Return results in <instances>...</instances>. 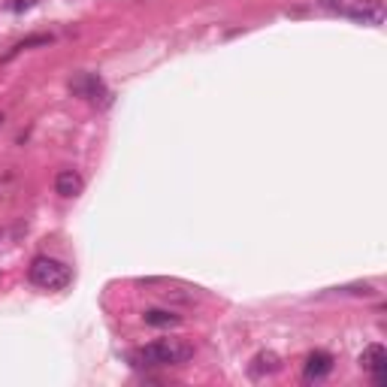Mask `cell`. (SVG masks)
Returning a JSON list of instances; mask_svg holds the SVG:
<instances>
[{"label":"cell","instance_id":"1","mask_svg":"<svg viewBox=\"0 0 387 387\" xmlns=\"http://www.w3.org/2000/svg\"><path fill=\"white\" fill-rule=\"evenodd\" d=\"M191 357H194V345L179 339H161L139 351H130V363L134 366H182Z\"/></svg>","mask_w":387,"mask_h":387},{"label":"cell","instance_id":"2","mask_svg":"<svg viewBox=\"0 0 387 387\" xmlns=\"http://www.w3.org/2000/svg\"><path fill=\"white\" fill-rule=\"evenodd\" d=\"M30 285L43 287V291H64L70 282H73V273L67 263L55 260V258H34V263H30Z\"/></svg>","mask_w":387,"mask_h":387},{"label":"cell","instance_id":"3","mask_svg":"<svg viewBox=\"0 0 387 387\" xmlns=\"http://www.w3.org/2000/svg\"><path fill=\"white\" fill-rule=\"evenodd\" d=\"M342 15H348L351 21L357 24H369V28H378L384 24V3L381 0H342Z\"/></svg>","mask_w":387,"mask_h":387},{"label":"cell","instance_id":"4","mask_svg":"<svg viewBox=\"0 0 387 387\" xmlns=\"http://www.w3.org/2000/svg\"><path fill=\"white\" fill-rule=\"evenodd\" d=\"M360 366L366 369L369 375H372V384L375 387H384L387 384V351H384V345H366L363 354H360Z\"/></svg>","mask_w":387,"mask_h":387},{"label":"cell","instance_id":"5","mask_svg":"<svg viewBox=\"0 0 387 387\" xmlns=\"http://www.w3.org/2000/svg\"><path fill=\"white\" fill-rule=\"evenodd\" d=\"M333 372V354L327 351H312L306 357V366H303V378L306 381H321Z\"/></svg>","mask_w":387,"mask_h":387},{"label":"cell","instance_id":"6","mask_svg":"<svg viewBox=\"0 0 387 387\" xmlns=\"http://www.w3.org/2000/svg\"><path fill=\"white\" fill-rule=\"evenodd\" d=\"M70 88L79 97H88L91 103H97V97H106V100H109V91L103 88V82L97 76H91V73H79L76 79H70Z\"/></svg>","mask_w":387,"mask_h":387},{"label":"cell","instance_id":"7","mask_svg":"<svg viewBox=\"0 0 387 387\" xmlns=\"http://www.w3.org/2000/svg\"><path fill=\"white\" fill-rule=\"evenodd\" d=\"M82 188H85V179H82L76 170H61L55 176V191L61 197H79Z\"/></svg>","mask_w":387,"mask_h":387},{"label":"cell","instance_id":"8","mask_svg":"<svg viewBox=\"0 0 387 387\" xmlns=\"http://www.w3.org/2000/svg\"><path fill=\"white\" fill-rule=\"evenodd\" d=\"M282 369V357H278L276 351H260L258 357L251 360V366H249V375L251 378H263V375H273Z\"/></svg>","mask_w":387,"mask_h":387},{"label":"cell","instance_id":"9","mask_svg":"<svg viewBox=\"0 0 387 387\" xmlns=\"http://www.w3.org/2000/svg\"><path fill=\"white\" fill-rule=\"evenodd\" d=\"M143 321L148 327H179L182 324V318L176 315V312H170V309H148Z\"/></svg>","mask_w":387,"mask_h":387},{"label":"cell","instance_id":"10","mask_svg":"<svg viewBox=\"0 0 387 387\" xmlns=\"http://www.w3.org/2000/svg\"><path fill=\"white\" fill-rule=\"evenodd\" d=\"M48 43H52V37H48V34H34V37L21 39V43H15L10 55H15V52H24V48H34V46H48Z\"/></svg>","mask_w":387,"mask_h":387},{"label":"cell","instance_id":"11","mask_svg":"<svg viewBox=\"0 0 387 387\" xmlns=\"http://www.w3.org/2000/svg\"><path fill=\"white\" fill-rule=\"evenodd\" d=\"M28 6H34V0H15L12 10H28Z\"/></svg>","mask_w":387,"mask_h":387},{"label":"cell","instance_id":"12","mask_svg":"<svg viewBox=\"0 0 387 387\" xmlns=\"http://www.w3.org/2000/svg\"><path fill=\"white\" fill-rule=\"evenodd\" d=\"M0 125H3V112H0Z\"/></svg>","mask_w":387,"mask_h":387}]
</instances>
